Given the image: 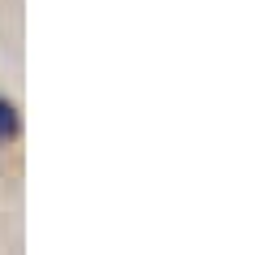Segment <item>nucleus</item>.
I'll use <instances>...</instances> for the list:
<instances>
[{
  "instance_id": "1",
  "label": "nucleus",
  "mask_w": 259,
  "mask_h": 255,
  "mask_svg": "<svg viewBox=\"0 0 259 255\" xmlns=\"http://www.w3.org/2000/svg\"><path fill=\"white\" fill-rule=\"evenodd\" d=\"M22 134V113L9 95H0V143H13Z\"/></svg>"
}]
</instances>
